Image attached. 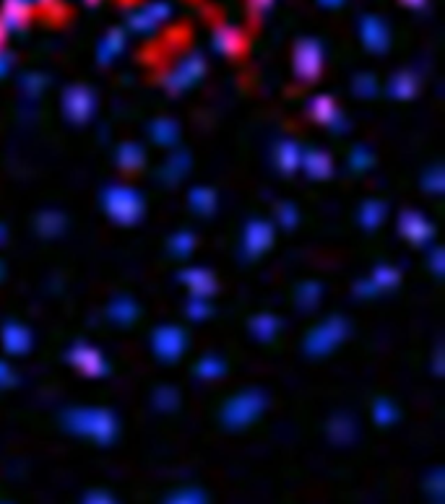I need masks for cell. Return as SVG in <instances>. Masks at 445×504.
Segmentation results:
<instances>
[{"label": "cell", "mask_w": 445, "mask_h": 504, "mask_svg": "<svg viewBox=\"0 0 445 504\" xmlns=\"http://www.w3.org/2000/svg\"><path fill=\"white\" fill-rule=\"evenodd\" d=\"M83 504H115V499L107 497V494H99V491H97V494H89Z\"/></svg>", "instance_id": "2"}, {"label": "cell", "mask_w": 445, "mask_h": 504, "mask_svg": "<svg viewBox=\"0 0 445 504\" xmlns=\"http://www.w3.org/2000/svg\"><path fill=\"white\" fill-rule=\"evenodd\" d=\"M167 504H206V499L201 491H180L167 499Z\"/></svg>", "instance_id": "1"}]
</instances>
